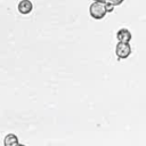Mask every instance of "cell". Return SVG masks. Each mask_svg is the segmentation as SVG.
Here are the masks:
<instances>
[{
	"label": "cell",
	"mask_w": 146,
	"mask_h": 146,
	"mask_svg": "<svg viewBox=\"0 0 146 146\" xmlns=\"http://www.w3.org/2000/svg\"><path fill=\"white\" fill-rule=\"evenodd\" d=\"M17 146H25V145H23V144H18Z\"/></svg>",
	"instance_id": "obj_7"
},
{
	"label": "cell",
	"mask_w": 146,
	"mask_h": 146,
	"mask_svg": "<svg viewBox=\"0 0 146 146\" xmlns=\"http://www.w3.org/2000/svg\"><path fill=\"white\" fill-rule=\"evenodd\" d=\"M113 10H114L113 6L99 1H94L89 7V14L94 19H102Z\"/></svg>",
	"instance_id": "obj_1"
},
{
	"label": "cell",
	"mask_w": 146,
	"mask_h": 146,
	"mask_svg": "<svg viewBox=\"0 0 146 146\" xmlns=\"http://www.w3.org/2000/svg\"><path fill=\"white\" fill-rule=\"evenodd\" d=\"M116 39L119 42H127V43H130L131 39H132V34L131 32L125 29V27H122L120 30H117L116 32Z\"/></svg>",
	"instance_id": "obj_3"
},
{
	"label": "cell",
	"mask_w": 146,
	"mask_h": 146,
	"mask_svg": "<svg viewBox=\"0 0 146 146\" xmlns=\"http://www.w3.org/2000/svg\"><path fill=\"white\" fill-rule=\"evenodd\" d=\"M18 143V138L15 133H8L6 135L5 139H3V146H17Z\"/></svg>",
	"instance_id": "obj_5"
},
{
	"label": "cell",
	"mask_w": 146,
	"mask_h": 146,
	"mask_svg": "<svg viewBox=\"0 0 146 146\" xmlns=\"http://www.w3.org/2000/svg\"><path fill=\"white\" fill-rule=\"evenodd\" d=\"M132 52V48L130 46V43L127 42H119L115 46V55L119 59H125L128 58Z\"/></svg>",
	"instance_id": "obj_2"
},
{
	"label": "cell",
	"mask_w": 146,
	"mask_h": 146,
	"mask_svg": "<svg viewBox=\"0 0 146 146\" xmlns=\"http://www.w3.org/2000/svg\"><path fill=\"white\" fill-rule=\"evenodd\" d=\"M94 1H99V2H104V3H107L110 6H113V7H116L119 5H121L124 0H94Z\"/></svg>",
	"instance_id": "obj_6"
},
{
	"label": "cell",
	"mask_w": 146,
	"mask_h": 146,
	"mask_svg": "<svg viewBox=\"0 0 146 146\" xmlns=\"http://www.w3.org/2000/svg\"><path fill=\"white\" fill-rule=\"evenodd\" d=\"M17 9L22 15H27L33 10V3L31 0H21L18 2Z\"/></svg>",
	"instance_id": "obj_4"
}]
</instances>
